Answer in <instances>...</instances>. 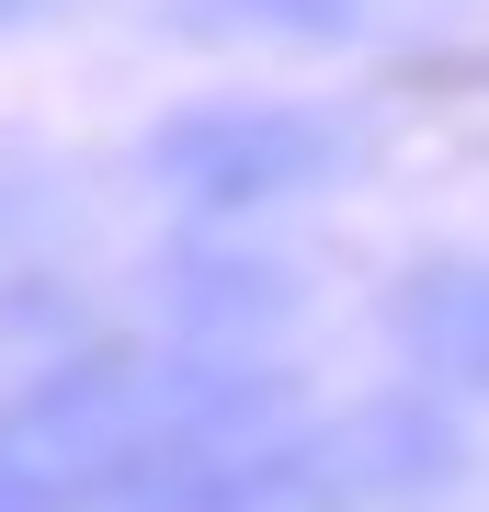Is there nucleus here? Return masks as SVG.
<instances>
[{
	"mask_svg": "<svg viewBox=\"0 0 489 512\" xmlns=\"http://www.w3.org/2000/svg\"><path fill=\"white\" fill-rule=\"evenodd\" d=\"M228 421H296L285 376L239 353H80L0 410V512H103L148 456Z\"/></svg>",
	"mask_w": 489,
	"mask_h": 512,
	"instance_id": "f257e3e1",
	"label": "nucleus"
},
{
	"mask_svg": "<svg viewBox=\"0 0 489 512\" xmlns=\"http://www.w3.org/2000/svg\"><path fill=\"white\" fill-rule=\"evenodd\" d=\"M148 183L182 194V205H285L330 183L353 160V137L330 114H296V103H205V114H171L148 126Z\"/></svg>",
	"mask_w": 489,
	"mask_h": 512,
	"instance_id": "f03ea898",
	"label": "nucleus"
},
{
	"mask_svg": "<svg viewBox=\"0 0 489 512\" xmlns=\"http://www.w3.org/2000/svg\"><path fill=\"white\" fill-rule=\"evenodd\" d=\"M455 467L433 410H353L308 433V512H364V501H410Z\"/></svg>",
	"mask_w": 489,
	"mask_h": 512,
	"instance_id": "7ed1b4c3",
	"label": "nucleus"
},
{
	"mask_svg": "<svg viewBox=\"0 0 489 512\" xmlns=\"http://www.w3.org/2000/svg\"><path fill=\"white\" fill-rule=\"evenodd\" d=\"M160 308H171L182 330L239 342V330H262V319L296 308V274L262 262V251H182V262H160Z\"/></svg>",
	"mask_w": 489,
	"mask_h": 512,
	"instance_id": "20e7f679",
	"label": "nucleus"
},
{
	"mask_svg": "<svg viewBox=\"0 0 489 512\" xmlns=\"http://www.w3.org/2000/svg\"><path fill=\"white\" fill-rule=\"evenodd\" d=\"M399 342H410V365H421V376L478 387V365H489L478 262H433V274H410V296H399Z\"/></svg>",
	"mask_w": 489,
	"mask_h": 512,
	"instance_id": "39448f33",
	"label": "nucleus"
},
{
	"mask_svg": "<svg viewBox=\"0 0 489 512\" xmlns=\"http://www.w3.org/2000/svg\"><path fill=\"white\" fill-rule=\"evenodd\" d=\"M353 0H171V35H285V46H342Z\"/></svg>",
	"mask_w": 489,
	"mask_h": 512,
	"instance_id": "423d86ee",
	"label": "nucleus"
},
{
	"mask_svg": "<svg viewBox=\"0 0 489 512\" xmlns=\"http://www.w3.org/2000/svg\"><path fill=\"white\" fill-rule=\"evenodd\" d=\"M23 12H35V0H0V23H23Z\"/></svg>",
	"mask_w": 489,
	"mask_h": 512,
	"instance_id": "0eeeda50",
	"label": "nucleus"
}]
</instances>
